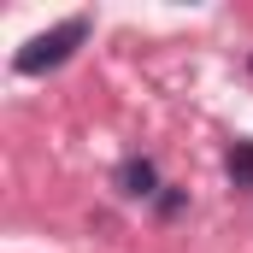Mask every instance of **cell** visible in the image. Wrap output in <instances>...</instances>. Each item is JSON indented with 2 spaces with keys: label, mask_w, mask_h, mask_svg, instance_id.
Listing matches in <instances>:
<instances>
[{
  "label": "cell",
  "mask_w": 253,
  "mask_h": 253,
  "mask_svg": "<svg viewBox=\"0 0 253 253\" xmlns=\"http://www.w3.org/2000/svg\"><path fill=\"white\" fill-rule=\"evenodd\" d=\"M83 42H88V18H65V24H53V30H42L36 42H24L12 65H18V77H42V71H59Z\"/></svg>",
  "instance_id": "1"
},
{
  "label": "cell",
  "mask_w": 253,
  "mask_h": 253,
  "mask_svg": "<svg viewBox=\"0 0 253 253\" xmlns=\"http://www.w3.org/2000/svg\"><path fill=\"white\" fill-rule=\"evenodd\" d=\"M118 189H124L129 200H147V194L159 189V171H153V159H124V165H118Z\"/></svg>",
  "instance_id": "2"
},
{
  "label": "cell",
  "mask_w": 253,
  "mask_h": 253,
  "mask_svg": "<svg viewBox=\"0 0 253 253\" xmlns=\"http://www.w3.org/2000/svg\"><path fill=\"white\" fill-rule=\"evenodd\" d=\"M230 183L236 189H253V141H236L230 147Z\"/></svg>",
  "instance_id": "3"
}]
</instances>
